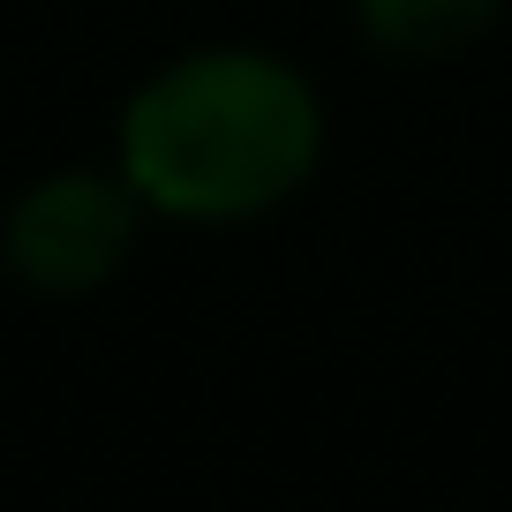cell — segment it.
Here are the masks:
<instances>
[{
	"mask_svg": "<svg viewBox=\"0 0 512 512\" xmlns=\"http://www.w3.org/2000/svg\"><path fill=\"white\" fill-rule=\"evenodd\" d=\"M362 38L377 53H407V61H437V53L475 46L497 23V0H354Z\"/></svg>",
	"mask_w": 512,
	"mask_h": 512,
	"instance_id": "obj_3",
	"label": "cell"
},
{
	"mask_svg": "<svg viewBox=\"0 0 512 512\" xmlns=\"http://www.w3.org/2000/svg\"><path fill=\"white\" fill-rule=\"evenodd\" d=\"M324 159L317 83L279 53L204 46L166 61L121 113V181L181 226L279 211Z\"/></svg>",
	"mask_w": 512,
	"mask_h": 512,
	"instance_id": "obj_1",
	"label": "cell"
},
{
	"mask_svg": "<svg viewBox=\"0 0 512 512\" xmlns=\"http://www.w3.org/2000/svg\"><path fill=\"white\" fill-rule=\"evenodd\" d=\"M144 234V196L128 189L121 174H98V166H68L46 174L8 204L0 219V256L16 287L31 294H98L113 272L128 264Z\"/></svg>",
	"mask_w": 512,
	"mask_h": 512,
	"instance_id": "obj_2",
	"label": "cell"
}]
</instances>
